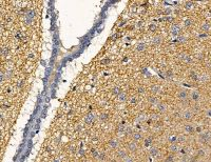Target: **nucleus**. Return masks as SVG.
I'll use <instances>...</instances> for the list:
<instances>
[{
    "mask_svg": "<svg viewBox=\"0 0 211 162\" xmlns=\"http://www.w3.org/2000/svg\"><path fill=\"white\" fill-rule=\"evenodd\" d=\"M199 142L203 143V144H206V143H209L211 141V133L210 132H205L202 133L199 137Z\"/></svg>",
    "mask_w": 211,
    "mask_h": 162,
    "instance_id": "nucleus-1",
    "label": "nucleus"
},
{
    "mask_svg": "<svg viewBox=\"0 0 211 162\" xmlns=\"http://www.w3.org/2000/svg\"><path fill=\"white\" fill-rule=\"evenodd\" d=\"M170 32H171V34H172V35L177 36L178 34H180V32H181L180 25H178V24H173L172 26H171V28H170Z\"/></svg>",
    "mask_w": 211,
    "mask_h": 162,
    "instance_id": "nucleus-2",
    "label": "nucleus"
},
{
    "mask_svg": "<svg viewBox=\"0 0 211 162\" xmlns=\"http://www.w3.org/2000/svg\"><path fill=\"white\" fill-rule=\"evenodd\" d=\"M128 150L130 151V152H132V153H134V152H136L137 151V148H138V146H137V142H135V141H131L129 144H128Z\"/></svg>",
    "mask_w": 211,
    "mask_h": 162,
    "instance_id": "nucleus-3",
    "label": "nucleus"
},
{
    "mask_svg": "<svg viewBox=\"0 0 211 162\" xmlns=\"http://www.w3.org/2000/svg\"><path fill=\"white\" fill-rule=\"evenodd\" d=\"M181 116H183V118L185 119V120H190L192 118V113H191V111L186 110L181 113Z\"/></svg>",
    "mask_w": 211,
    "mask_h": 162,
    "instance_id": "nucleus-4",
    "label": "nucleus"
},
{
    "mask_svg": "<svg viewBox=\"0 0 211 162\" xmlns=\"http://www.w3.org/2000/svg\"><path fill=\"white\" fill-rule=\"evenodd\" d=\"M132 139H133V141L138 142V141H140V140L143 139V135H141L140 133H138V132H135V133H133V135H132Z\"/></svg>",
    "mask_w": 211,
    "mask_h": 162,
    "instance_id": "nucleus-5",
    "label": "nucleus"
},
{
    "mask_svg": "<svg viewBox=\"0 0 211 162\" xmlns=\"http://www.w3.org/2000/svg\"><path fill=\"white\" fill-rule=\"evenodd\" d=\"M177 98L181 100H186L188 98V93L186 91H180L177 93Z\"/></svg>",
    "mask_w": 211,
    "mask_h": 162,
    "instance_id": "nucleus-6",
    "label": "nucleus"
},
{
    "mask_svg": "<svg viewBox=\"0 0 211 162\" xmlns=\"http://www.w3.org/2000/svg\"><path fill=\"white\" fill-rule=\"evenodd\" d=\"M149 154L152 156V157H156V156H158L159 154V151L157 147H154V146H151L150 150H149Z\"/></svg>",
    "mask_w": 211,
    "mask_h": 162,
    "instance_id": "nucleus-7",
    "label": "nucleus"
},
{
    "mask_svg": "<svg viewBox=\"0 0 211 162\" xmlns=\"http://www.w3.org/2000/svg\"><path fill=\"white\" fill-rule=\"evenodd\" d=\"M127 156L128 155H127V151L126 150H119L118 152H117V157H118L119 159H122V160H124Z\"/></svg>",
    "mask_w": 211,
    "mask_h": 162,
    "instance_id": "nucleus-8",
    "label": "nucleus"
},
{
    "mask_svg": "<svg viewBox=\"0 0 211 162\" xmlns=\"http://www.w3.org/2000/svg\"><path fill=\"white\" fill-rule=\"evenodd\" d=\"M110 147L111 148H117L119 146V141L117 139H112V140H110Z\"/></svg>",
    "mask_w": 211,
    "mask_h": 162,
    "instance_id": "nucleus-9",
    "label": "nucleus"
},
{
    "mask_svg": "<svg viewBox=\"0 0 211 162\" xmlns=\"http://www.w3.org/2000/svg\"><path fill=\"white\" fill-rule=\"evenodd\" d=\"M162 41H163L162 36H155L153 38V40H152V43H153L154 45H159V44L162 43Z\"/></svg>",
    "mask_w": 211,
    "mask_h": 162,
    "instance_id": "nucleus-10",
    "label": "nucleus"
},
{
    "mask_svg": "<svg viewBox=\"0 0 211 162\" xmlns=\"http://www.w3.org/2000/svg\"><path fill=\"white\" fill-rule=\"evenodd\" d=\"M201 28H202V31L204 32V33H206V32H209L211 30V26H210V24L208 22H204L201 25Z\"/></svg>",
    "mask_w": 211,
    "mask_h": 162,
    "instance_id": "nucleus-11",
    "label": "nucleus"
},
{
    "mask_svg": "<svg viewBox=\"0 0 211 162\" xmlns=\"http://www.w3.org/2000/svg\"><path fill=\"white\" fill-rule=\"evenodd\" d=\"M169 150L171 151V152H173V153H177L178 151H180V146H178L176 143H172V144L169 146Z\"/></svg>",
    "mask_w": 211,
    "mask_h": 162,
    "instance_id": "nucleus-12",
    "label": "nucleus"
},
{
    "mask_svg": "<svg viewBox=\"0 0 211 162\" xmlns=\"http://www.w3.org/2000/svg\"><path fill=\"white\" fill-rule=\"evenodd\" d=\"M117 99H118V101H121V102H125L127 100V94L126 93H121V94L117 96Z\"/></svg>",
    "mask_w": 211,
    "mask_h": 162,
    "instance_id": "nucleus-13",
    "label": "nucleus"
},
{
    "mask_svg": "<svg viewBox=\"0 0 211 162\" xmlns=\"http://www.w3.org/2000/svg\"><path fill=\"white\" fill-rule=\"evenodd\" d=\"M190 97H191V99H192V100L196 101V100H199V93L197 92V91H193V92L191 93Z\"/></svg>",
    "mask_w": 211,
    "mask_h": 162,
    "instance_id": "nucleus-14",
    "label": "nucleus"
},
{
    "mask_svg": "<svg viewBox=\"0 0 211 162\" xmlns=\"http://www.w3.org/2000/svg\"><path fill=\"white\" fill-rule=\"evenodd\" d=\"M185 131L187 133H189V134H191V133H194V131H195V128H194L193 125H191V124H186L185 126Z\"/></svg>",
    "mask_w": 211,
    "mask_h": 162,
    "instance_id": "nucleus-15",
    "label": "nucleus"
},
{
    "mask_svg": "<svg viewBox=\"0 0 211 162\" xmlns=\"http://www.w3.org/2000/svg\"><path fill=\"white\" fill-rule=\"evenodd\" d=\"M94 120V115H93V113H89L87 115V117H85V122L87 123H92V121Z\"/></svg>",
    "mask_w": 211,
    "mask_h": 162,
    "instance_id": "nucleus-16",
    "label": "nucleus"
},
{
    "mask_svg": "<svg viewBox=\"0 0 211 162\" xmlns=\"http://www.w3.org/2000/svg\"><path fill=\"white\" fill-rule=\"evenodd\" d=\"M136 50H137L138 52H144L146 50V44L140 42V43H138L137 45H136Z\"/></svg>",
    "mask_w": 211,
    "mask_h": 162,
    "instance_id": "nucleus-17",
    "label": "nucleus"
},
{
    "mask_svg": "<svg viewBox=\"0 0 211 162\" xmlns=\"http://www.w3.org/2000/svg\"><path fill=\"white\" fill-rule=\"evenodd\" d=\"M181 58H183V60L185 61V62H187V63H192V57H191V56L184 54L183 56H181Z\"/></svg>",
    "mask_w": 211,
    "mask_h": 162,
    "instance_id": "nucleus-18",
    "label": "nucleus"
},
{
    "mask_svg": "<svg viewBox=\"0 0 211 162\" xmlns=\"http://www.w3.org/2000/svg\"><path fill=\"white\" fill-rule=\"evenodd\" d=\"M149 102H150L151 104H157V105L159 104V102H158V100H157V98H155L154 96H152V97L149 98Z\"/></svg>",
    "mask_w": 211,
    "mask_h": 162,
    "instance_id": "nucleus-19",
    "label": "nucleus"
},
{
    "mask_svg": "<svg viewBox=\"0 0 211 162\" xmlns=\"http://www.w3.org/2000/svg\"><path fill=\"white\" fill-rule=\"evenodd\" d=\"M193 5H194V3L192 1H186L185 2V9L186 10H191L192 7H193Z\"/></svg>",
    "mask_w": 211,
    "mask_h": 162,
    "instance_id": "nucleus-20",
    "label": "nucleus"
},
{
    "mask_svg": "<svg viewBox=\"0 0 211 162\" xmlns=\"http://www.w3.org/2000/svg\"><path fill=\"white\" fill-rule=\"evenodd\" d=\"M199 80H201L202 82H207L208 80H209V76H208L207 74H203L201 77H199Z\"/></svg>",
    "mask_w": 211,
    "mask_h": 162,
    "instance_id": "nucleus-21",
    "label": "nucleus"
},
{
    "mask_svg": "<svg viewBox=\"0 0 211 162\" xmlns=\"http://www.w3.org/2000/svg\"><path fill=\"white\" fill-rule=\"evenodd\" d=\"M151 92L154 93V94H156V93H159L161 92V87H159L158 85H153L151 87Z\"/></svg>",
    "mask_w": 211,
    "mask_h": 162,
    "instance_id": "nucleus-22",
    "label": "nucleus"
},
{
    "mask_svg": "<svg viewBox=\"0 0 211 162\" xmlns=\"http://www.w3.org/2000/svg\"><path fill=\"white\" fill-rule=\"evenodd\" d=\"M113 93L116 95V96H118V95L121 94V93H122V92H121V89H119V87L116 86V87H114V89H113Z\"/></svg>",
    "mask_w": 211,
    "mask_h": 162,
    "instance_id": "nucleus-23",
    "label": "nucleus"
},
{
    "mask_svg": "<svg viewBox=\"0 0 211 162\" xmlns=\"http://www.w3.org/2000/svg\"><path fill=\"white\" fill-rule=\"evenodd\" d=\"M157 106H158V110L161 111L162 113H163V112H165V110H166V106H165L164 103H159V104L157 105Z\"/></svg>",
    "mask_w": 211,
    "mask_h": 162,
    "instance_id": "nucleus-24",
    "label": "nucleus"
},
{
    "mask_svg": "<svg viewBox=\"0 0 211 162\" xmlns=\"http://www.w3.org/2000/svg\"><path fill=\"white\" fill-rule=\"evenodd\" d=\"M186 40H187V38L185 36H178L177 37V41L178 42H185Z\"/></svg>",
    "mask_w": 211,
    "mask_h": 162,
    "instance_id": "nucleus-25",
    "label": "nucleus"
},
{
    "mask_svg": "<svg viewBox=\"0 0 211 162\" xmlns=\"http://www.w3.org/2000/svg\"><path fill=\"white\" fill-rule=\"evenodd\" d=\"M124 162H134V159L132 157H130V156H127V157L124 159Z\"/></svg>",
    "mask_w": 211,
    "mask_h": 162,
    "instance_id": "nucleus-26",
    "label": "nucleus"
},
{
    "mask_svg": "<svg viewBox=\"0 0 211 162\" xmlns=\"http://www.w3.org/2000/svg\"><path fill=\"white\" fill-rule=\"evenodd\" d=\"M165 162H174V158H173V156H168V157L166 158V160H165Z\"/></svg>",
    "mask_w": 211,
    "mask_h": 162,
    "instance_id": "nucleus-27",
    "label": "nucleus"
},
{
    "mask_svg": "<svg viewBox=\"0 0 211 162\" xmlns=\"http://www.w3.org/2000/svg\"><path fill=\"white\" fill-rule=\"evenodd\" d=\"M184 24H185V26H190L191 25V19H185Z\"/></svg>",
    "mask_w": 211,
    "mask_h": 162,
    "instance_id": "nucleus-28",
    "label": "nucleus"
},
{
    "mask_svg": "<svg viewBox=\"0 0 211 162\" xmlns=\"http://www.w3.org/2000/svg\"><path fill=\"white\" fill-rule=\"evenodd\" d=\"M107 118H108V115H107V114H101V116H100V120L101 121H106Z\"/></svg>",
    "mask_w": 211,
    "mask_h": 162,
    "instance_id": "nucleus-29",
    "label": "nucleus"
},
{
    "mask_svg": "<svg viewBox=\"0 0 211 162\" xmlns=\"http://www.w3.org/2000/svg\"><path fill=\"white\" fill-rule=\"evenodd\" d=\"M151 142H152V139L151 138H148V139L146 140V142H145V144H146V146H150V144H151Z\"/></svg>",
    "mask_w": 211,
    "mask_h": 162,
    "instance_id": "nucleus-30",
    "label": "nucleus"
},
{
    "mask_svg": "<svg viewBox=\"0 0 211 162\" xmlns=\"http://www.w3.org/2000/svg\"><path fill=\"white\" fill-rule=\"evenodd\" d=\"M199 37L201 39H202V38H206V37H207V34H206V33H202V34H199Z\"/></svg>",
    "mask_w": 211,
    "mask_h": 162,
    "instance_id": "nucleus-31",
    "label": "nucleus"
},
{
    "mask_svg": "<svg viewBox=\"0 0 211 162\" xmlns=\"http://www.w3.org/2000/svg\"><path fill=\"white\" fill-rule=\"evenodd\" d=\"M197 154H199V156H204V155H205V152H204V151H203V150H199V153H197Z\"/></svg>",
    "mask_w": 211,
    "mask_h": 162,
    "instance_id": "nucleus-32",
    "label": "nucleus"
},
{
    "mask_svg": "<svg viewBox=\"0 0 211 162\" xmlns=\"http://www.w3.org/2000/svg\"><path fill=\"white\" fill-rule=\"evenodd\" d=\"M137 102V100H136V98H132V100H131V103L132 104H134V103Z\"/></svg>",
    "mask_w": 211,
    "mask_h": 162,
    "instance_id": "nucleus-33",
    "label": "nucleus"
},
{
    "mask_svg": "<svg viewBox=\"0 0 211 162\" xmlns=\"http://www.w3.org/2000/svg\"><path fill=\"white\" fill-rule=\"evenodd\" d=\"M138 91H139V93H143V92H145V89H144L143 86H140L139 89H138Z\"/></svg>",
    "mask_w": 211,
    "mask_h": 162,
    "instance_id": "nucleus-34",
    "label": "nucleus"
},
{
    "mask_svg": "<svg viewBox=\"0 0 211 162\" xmlns=\"http://www.w3.org/2000/svg\"><path fill=\"white\" fill-rule=\"evenodd\" d=\"M154 28H155V25H151V26H150V30H151V31H154V30H155Z\"/></svg>",
    "mask_w": 211,
    "mask_h": 162,
    "instance_id": "nucleus-35",
    "label": "nucleus"
},
{
    "mask_svg": "<svg viewBox=\"0 0 211 162\" xmlns=\"http://www.w3.org/2000/svg\"><path fill=\"white\" fill-rule=\"evenodd\" d=\"M170 13H171V10H170V9H169V10L167 9V10H166V14H170Z\"/></svg>",
    "mask_w": 211,
    "mask_h": 162,
    "instance_id": "nucleus-36",
    "label": "nucleus"
},
{
    "mask_svg": "<svg viewBox=\"0 0 211 162\" xmlns=\"http://www.w3.org/2000/svg\"><path fill=\"white\" fill-rule=\"evenodd\" d=\"M208 115L211 116V111H208Z\"/></svg>",
    "mask_w": 211,
    "mask_h": 162,
    "instance_id": "nucleus-37",
    "label": "nucleus"
},
{
    "mask_svg": "<svg viewBox=\"0 0 211 162\" xmlns=\"http://www.w3.org/2000/svg\"><path fill=\"white\" fill-rule=\"evenodd\" d=\"M55 162H60V161H58V160H56V161H55Z\"/></svg>",
    "mask_w": 211,
    "mask_h": 162,
    "instance_id": "nucleus-38",
    "label": "nucleus"
}]
</instances>
